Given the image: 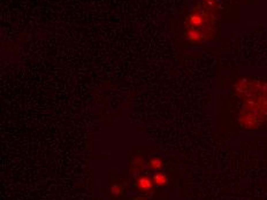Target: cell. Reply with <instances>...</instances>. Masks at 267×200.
I'll return each mask as SVG.
<instances>
[{
	"label": "cell",
	"instance_id": "obj_1",
	"mask_svg": "<svg viewBox=\"0 0 267 200\" xmlns=\"http://www.w3.org/2000/svg\"><path fill=\"white\" fill-rule=\"evenodd\" d=\"M137 184H138V187H139L141 190H143V191H148V190L151 189V186H152V181H151L148 177H146V176H143V177H141V178L138 179Z\"/></svg>",
	"mask_w": 267,
	"mask_h": 200
},
{
	"label": "cell",
	"instance_id": "obj_4",
	"mask_svg": "<svg viewBox=\"0 0 267 200\" xmlns=\"http://www.w3.org/2000/svg\"><path fill=\"white\" fill-rule=\"evenodd\" d=\"M121 190H122V187L120 185H113L112 186V193L113 194H120Z\"/></svg>",
	"mask_w": 267,
	"mask_h": 200
},
{
	"label": "cell",
	"instance_id": "obj_3",
	"mask_svg": "<svg viewBox=\"0 0 267 200\" xmlns=\"http://www.w3.org/2000/svg\"><path fill=\"white\" fill-rule=\"evenodd\" d=\"M148 166H150V168H152V169H161V168L163 167V163H162V161H161L160 159L153 158L152 160H150Z\"/></svg>",
	"mask_w": 267,
	"mask_h": 200
},
{
	"label": "cell",
	"instance_id": "obj_2",
	"mask_svg": "<svg viewBox=\"0 0 267 200\" xmlns=\"http://www.w3.org/2000/svg\"><path fill=\"white\" fill-rule=\"evenodd\" d=\"M153 182L158 186H163V185H166L168 183V178L163 173H157L153 176Z\"/></svg>",
	"mask_w": 267,
	"mask_h": 200
}]
</instances>
